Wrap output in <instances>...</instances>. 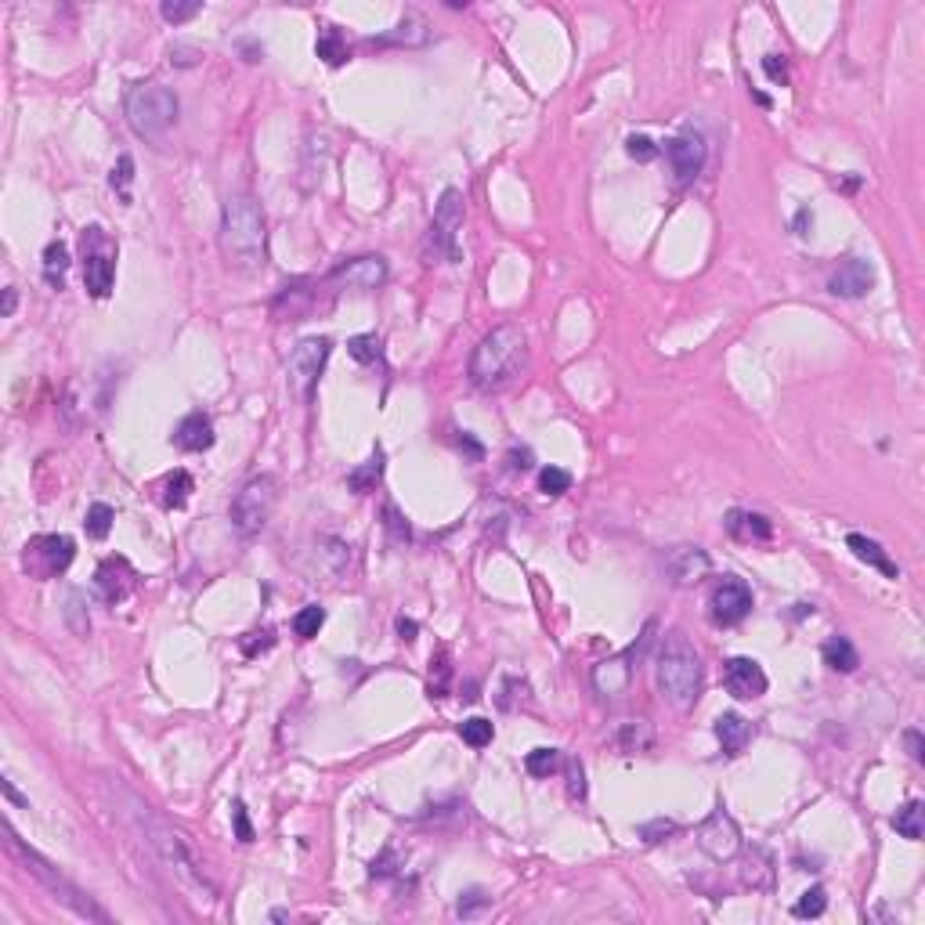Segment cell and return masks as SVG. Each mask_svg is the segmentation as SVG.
<instances>
[{
    "label": "cell",
    "mask_w": 925,
    "mask_h": 925,
    "mask_svg": "<svg viewBox=\"0 0 925 925\" xmlns=\"http://www.w3.org/2000/svg\"><path fill=\"white\" fill-rule=\"evenodd\" d=\"M109 799H113V810L120 813V820L134 831L138 843L149 850V857H152L184 893H189L192 900H207V904L217 896L214 882L203 875V864L196 861V853L189 850V843H184L163 817H156L152 806H145V802H141L131 788H123L120 781L109 785Z\"/></svg>",
    "instance_id": "obj_1"
},
{
    "label": "cell",
    "mask_w": 925,
    "mask_h": 925,
    "mask_svg": "<svg viewBox=\"0 0 925 925\" xmlns=\"http://www.w3.org/2000/svg\"><path fill=\"white\" fill-rule=\"evenodd\" d=\"M221 253L239 271H257L267 260V225L253 196H228L221 210Z\"/></svg>",
    "instance_id": "obj_2"
},
{
    "label": "cell",
    "mask_w": 925,
    "mask_h": 925,
    "mask_svg": "<svg viewBox=\"0 0 925 925\" xmlns=\"http://www.w3.org/2000/svg\"><path fill=\"white\" fill-rule=\"evenodd\" d=\"M528 336L521 326H496L471 354V384L478 391H499L506 387L524 365Z\"/></svg>",
    "instance_id": "obj_3"
},
{
    "label": "cell",
    "mask_w": 925,
    "mask_h": 925,
    "mask_svg": "<svg viewBox=\"0 0 925 925\" xmlns=\"http://www.w3.org/2000/svg\"><path fill=\"white\" fill-rule=\"evenodd\" d=\"M701 658L694 651V643L673 629L666 640H662V651H658V691L662 698L680 709V712H691L698 694H701Z\"/></svg>",
    "instance_id": "obj_4"
},
{
    "label": "cell",
    "mask_w": 925,
    "mask_h": 925,
    "mask_svg": "<svg viewBox=\"0 0 925 925\" xmlns=\"http://www.w3.org/2000/svg\"><path fill=\"white\" fill-rule=\"evenodd\" d=\"M4 836H8V853H12V857H15V861H19V864H22V868H26V871H30V875H33V878H37V882H40V886L58 900V904H62V907H69L72 914H80V918H87V921H102V925H109V914H106L95 900H90V896H87L72 878H65V875H62L47 857H40L33 846H26V843L19 839V831H15V827H4Z\"/></svg>",
    "instance_id": "obj_5"
},
{
    "label": "cell",
    "mask_w": 925,
    "mask_h": 925,
    "mask_svg": "<svg viewBox=\"0 0 925 925\" xmlns=\"http://www.w3.org/2000/svg\"><path fill=\"white\" fill-rule=\"evenodd\" d=\"M123 113H127V123L138 138L145 141H159L174 123H177V95L163 83H134L123 98Z\"/></svg>",
    "instance_id": "obj_6"
},
{
    "label": "cell",
    "mask_w": 925,
    "mask_h": 925,
    "mask_svg": "<svg viewBox=\"0 0 925 925\" xmlns=\"http://www.w3.org/2000/svg\"><path fill=\"white\" fill-rule=\"evenodd\" d=\"M80 264H83V286L95 301H106L116 283V242L102 225H90L80 232Z\"/></svg>",
    "instance_id": "obj_7"
},
{
    "label": "cell",
    "mask_w": 925,
    "mask_h": 925,
    "mask_svg": "<svg viewBox=\"0 0 925 925\" xmlns=\"http://www.w3.org/2000/svg\"><path fill=\"white\" fill-rule=\"evenodd\" d=\"M459 232H462V192L459 189H445L437 207H434L427 239H423V257L430 264L434 260L455 264L459 260Z\"/></svg>",
    "instance_id": "obj_8"
},
{
    "label": "cell",
    "mask_w": 925,
    "mask_h": 925,
    "mask_svg": "<svg viewBox=\"0 0 925 925\" xmlns=\"http://www.w3.org/2000/svg\"><path fill=\"white\" fill-rule=\"evenodd\" d=\"M275 503H279V481L271 474H257L250 478L239 496L232 499V524L239 535H257L264 531V524L275 513Z\"/></svg>",
    "instance_id": "obj_9"
},
{
    "label": "cell",
    "mask_w": 925,
    "mask_h": 925,
    "mask_svg": "<svg viewBox=\"0 0 925 925\" xmlns=\"http://www.w3.org/2000/svg\"><path fill=\"white\" fill-rule=\"evenodd\" d=\"M76 557V542L69 535H33L22 549V568L30 579L47 582L58 579Z\"/></svg>",
    "instance_id": "obj_10"
},
{
    "label": "cell",
    "mask_w": 925,
    "mask_h": 925,
    "mask_svg": "<svg viewBox=\"0 0 925 925\" xmlns=\"http://www.w3.org/2000/svg\"><path fill=\"white\" fill-rule=\"evenodd\" d=\"M387 260L380 253H365V257H354V260H344L340 267H333L322 286L329 293H344V290H354V293H373L387 283Z\"/></svg>",
    "instance_id": "obj_11"
},
{
    "label": "cell",
    "mask_w": 925,
    "mask_h": 925,
    "mask_svg": "<svg viewBox=\"0 0 925 925\" xmlns=\"http://www.w3.org/2000/svg\"><path fill=\"white\" fill-rule=\"evenodd\" d=\"M655 622H647L643 625V632H640V640L632 643V647H625L622 655H615V658H607V662H600L597 669H593V687L604 694V698H618L625 687H629V680H632V666L643 658V651L651 647V636H655Z\"/></svg>",
    "instance_id": "obj_12"
},
{
    "label": "cell",
    "mask_w": 925,
    "mask_h": 925,
    "mask_svg": "<svg viewBox=\"0 0 925 925\" xmlns=\"http://www.w3.org/2000/svg\"><path fill=\"white\" fill-rule=\"evenodd\" d=\"M694 839H698L701 853L712 857L716 864H730L737 853H742V827H737V820H734L723 806L712 810V813L698 824Z\"/></svg>",
    "instance_id": "obj_13"
},
{
    "label": "cell",
    "mask_w": 925,
    "mask_h": 925,
    "mask_svg": "<svg viewBox=\"0 0 925 925\" xmlns=\"http://www.w3.org/2000/svg\"><path fill=\"white\" fill-rule=\"evenodd\" d=\"M329 351H333L329 336H308V340H301L293 347V354H290V380H293V387L304 398H311V391H315V384L322 377V369L329 361Z\"/></svg>",
    "instance_id": "obj_14"
},
{
    "label": "cell",
    "mask_w": 925,
    "mask_h": 925,
    "mask_svg": "<svg viewBox=\"0 0 925 925\" xmlns=\"http://www.w3.org/2000/svg\"><path fill=\"white\" fill-rule=\"evenodd\" d=\"M712 622L716 625H737L749 611H752V590L742 582V579H723L716 590H712Z\"/></svg>",
    "instance_id": "obj_15"
},
{
    "label": "cell",
    "mask_w": 925,
    "mask_h": 925,
    "mask_svg": "<svg viewBox=\"0 0 925 925\" xmlns=\"http://www.w3.org/2000/svg\"><path fill=\"white\" fill-rule=\"evenodd\" d=\"M723 683L734 698H742V701L763 698L767 687H770V680H767V673L756 658H726L723 662Z\"/></svg>",
    "instance_id": "obj_16"
},
{
    "label": "cell",
    "mask_w": 925,
    "mask_h": 925,
    "mask_svg": "<svg viewBox=\"0 0 925 925\" xmlns=\"http://www.w3.org/2000/svg\"><path fill=\"white\" fill-rule=\"evenodd\" d=\"M666 152H669V163H673V170H676L680 181H694V177L701 174V166H705V156H709L705 138H701V131H694V127L680 131V134L666 145Z\"/></svg>",
    "instance_id": "obj_17"
},
{
    "label": "cell",
    "mask_w": 925,
    "mask_h": 925,
    "mask_svg": "<svg viewBox=\"0 0 925 925\" xmlns=\"http://www.w3.org/2000/svg\"><path fill=\"white\" fill-rule=\"evenodd\" d=\"M871 286H875V267L861 257H850L846 264H839V271L827 279V293L843 297V301H857V297L871 293Z\"/></svg>",
    "instance_id": "obj_18"
},
{
    "label": "cell",
    "mask_w": 925,
    "mask_h": 925,
    "mask_svg": "<svg viewBox=\"0 0 925 925\" xmlns=\"http://www.w3.org/2000/svg\"><path fill=\"white\" fill-rule=\"evenodd\" d=\"M134 568H131V561H123V557H109V561H102L98 564V572H95V590H98V597L106 600V604H120V600H127L131 597V590H134Z\"/></svg>",
    "instance_id": "obj_19"
},
{
    "label": "cell",
    "mask_w": 925,
    "mask_h": 925,
    "mask_svg": "<svg viewBox=\"0 0 925 925\" xmlns=\"http://www.w3.org/2000/svg\"><path fill=\"white\" fill-rule=\"evenodd\" d=\"M709 568H712L709 553L698 549V546H676L669 557H666V575H669L676 586H694V582H701V579L709 575Z\"/></svg>",
    "instance_id": "obj_20"
},
{
    "label": "cell",
    "mask_w": 925,
    "mask_h": 925,
    "mask_svg": "<svg viewBox=\"0 0 925 925\" xmlns=\"http://www.w3.org/2000/svg\"><path fill=\"white\" fill-rule=\"evenodd\" d=\"M217 437H214V423H210V416H203V412H189L177 427H174V445L181 448V452H207L210 445H214Z\"/></svg>",
    "instance_id": "obj_21"
},
{
    "label": "cell",
    "mask_w": 925,
    "mask_h": 925,
    "mask_svg": "<svg viewBox=\"0 0 925 925\" xmlns=\"http://www.w3.org/2000/svg\"><path fill=\"white\" fill-rule=\"evenodd\" d=\"M304 286H308V279H297V283H286V286L279 290V297H275V304H271L275 318L301 322V318L315 308V290H304Z\"/></svg>",
    "instance_id": "obj_22"
},
{
    "label": "cell",
    "mask_w": 925,
    "mask_h": 925,
    "mask_svg": "<svg viewBox=\"0 0 925 925\" xmlns=\"http://www.w3.org/2000/svg\"><path fill=\"white\" fill-rule=\"evenodd\" d=\"M716 737H719V745H723V756H742L745 752V745L752 742V723L745 719V716H737V712H723V716H716Z\"/></svg>",
    "instance_id": "obj_23"
},
{
    "label": "cell",
    "mask_w": 925,
    "mask_h": 925,
    "mask_svg": "<svg viewBox=\"0 0 925 925\" xmlns=\"http://www.w3.org/2000/svg\"><path fill=\"white\" fill-rule=\"evenodd\" d=\"M726 531L737 542H767L774 535V524L763 513H752V510H730L726 513Z\"/></svg>",
    "instance_id": "obj_24"
},
{
    "label": "cell",
    "mask_w": 925,
    "mask_h": 925,
    "mask_svg": "<svg viewBox=\"0 0 925 925\" xmlns=\"http://www.w3.org/2000/svg\"><path fill=\"white\" fill-rule=\"evenodd\" d=\"M846 546L853 549V557H857V561H864L868 568L882 572L886 579H900V568L889 561V553H886L875 539H868V535H861V531H850V535H846Z\"/></svg>",
    "instance_id": "obj_25"
},
{
    "label": "cell",
    "mask_w": 925,
    "mask_h": 925,
    "mask_svg": "<svg viewBox=\"0 0 925 925\" xmlns=\"http://www.w3.org/2000/svg\"><path fill=\"white\" fill-rule=\"evenodd\" d=\"M742 878H745V886L770 893V889H774V861H770V853H767V850H760V846H752V850L745 853Z\"/></svg>",
    "instance_id": "obj_26"
},
{
    "label": "cell",
    "mask_w": 925,
    "mask_h": 925,
    "mask_svg": "<svg viewBox=\"0 0 925 925\" xmlns=\"http://www.w3.org/2000/svg\"><path fill=\"white\" fill-rule=\"evenodd\" d=\"M820 655H824V666H831L836 673H857V666H861L857 647H853L846 636H831V640H824Z\"/></svg>",
    "instance_id": "obj_27"
},
{
    "label": "cell",
    "mask_w": 925,
    "mask_h": 925,
    "mask_svg": "<svg viewBox=\"0 0 925 925\" xmlns=\"http://www.w3.org/2000/svg\"><path fill=\"white\" fill-rule=\"evenodd\" d=\"M893 827H896V836H904L907 843H918L921 831H925V806H921L918 799H911L907 806H900V810L893 813Z\"/></svg>",
    "instance_id": "obj_28"
},
{
    "label": "cell",
    "mask_w": 925,
    "mask_h": 925,
    "mask_svg": "<svg viewBox=\"0 0 925 925\" xmlns=\"http://www.w3.org/2000/svg\"><path fill=\"white\" fill-rule=\"evenodd\" d=\"M65 271H69V246L62 239H55V242L44 246V279H47V286L62 290L65 286Z\"/></svg>",
    "instance_id": "obj_29"
},
{
    "label": "cell",
    "mask_w": 925,
    "mask_h": 925,
    "mask_svg": "<svg viewBox=\"0 0 925 925\" xmlns=\"http://www.w3.org/2000/svg\"><path fill=\"white\" fill-rule=\"evenodd\" d=\"M380 478H384V452L377 448L373 459H369L365 467H358V471L347 474V488L358 492V496H365V492H373V488L380 485Z\"/></svg>",
    "instance_id": "obj_30"
},
{
    "label": "cell",
    "mask_w": 925,
    "mask_h": 925,
    "mask_svg": "<svg viewBox=\"0 0 925 925\" xmlns=\"http://www.w3.org/2000/svg\"><path fill=\"white\" fill-rule=\"evenodd\" d=\"M192 492H196L192 474H189V471H174V474H166V481H163V506H166V510H181L184 503H189Z\"/></svg>",
    "instance_id": "obj_31"
},
{
    "label": "cell",
    "mask_w": 925,
    "mask_h": 925,
    "mask_svg": "<svg viewBox=\"0 0 925 925\" xmlns=\"http://www.w3.org/2000/svg\"><path fill=\"white\" fill-rule=\"evenodd\" d=\"M315 55H318L326 65H344V62L351 58V51H347V44H344L340 30H333V26H326V30L318 33V40H315Z\"/></svg>",
    "instance_id": "obj_32"
},
{
    "label": "cell",
    "mask_w": 925,
    "mask_h": 925,
    "mask_svg": "<svg viewBox=\"0 0 925 925\" xmlns=\"http://www.w3.org/2000/svg\"><path fill=\"white\" fill-rule=\"evenodd\" d=\"M459 737H462V742H467L471 749H485V745H492L496 726H492V719H485V716H471V719L459 723Z\"/></svg>",
    "instance_id": "obj_33"
},
{
    "label": "cell",
    "mask_w": 925,
    "mask_h": 925,
    "mask_svg": "<svg viewBox=\"0 0 925 925\" xmlns=\"http://www.w3.org/2000/svg\"><path fill=\"white\" fill-rule=\"evenodd\" d=\"M347 354L361 365H377L384 361V347H380V336L377 333H361V336H351L347 340Z\"/></svg>",
    "instance_id": "obj_34"
},
{
    "label": "cell",
    "mask_w": 925,
    "mask_h": 925,
    "mask_svg": "<svg viewBox=\"0 0 925 925\" xmlns=\"http://www.w3.org/2000/svg\"><path fill=\"white\" fill-rule=\"evenodd\" d=\"M113 521H116V510H113L109 503H90L83 528H87L90 539H106V535L113 531Z\"/></svg>",
    "instance_id": "obj_35"
},
{
    "label": "cell",
    "mask_w": 925,
    "mask_h": 925,
    "mask_svg": "<svg viewBox=\"0 0 925 925\" xmlns=\"http://www.w3.org/2000/svg\"><path fill=\"white\" fill-rule=\"evenodd\" d=\"M557 767H561V752L557 749H531L524 756V770L531 777H549V774H557Z\"/></svg>",
    "instance_id": "obj_36"
},
{
    "label": "cell",
    "mask_w": 925,
    "mask_h": 925,
    "mask_svg": "<svg viewBox=\"0 0 925 925\" xmlns=\"http://www.w3.org/2000/svg\"><path fill=\"white\" fill-rule=\"evenodd\" d=\"M326 625V611L318 607V604H308V607H301L297 615H293V632L301 636V640H311V636H318V629Z\"/></svg>",
    "instance_id": "obj_37"
},
{
    "label": "cell",
    "mask_w": 925,
    "mask_h": 925,
    "mask_svg": "<svg viewBox=\"0 0 925 925\" xmlns=\"http://www.w3.org/2000/svg\"><path fill=\"white\" fill-rule=\"evenodd\" d=\"M131 181H134V159L123 152V156L116 159L113 174H109V184L120 192V199H123V203H131Z\"/></svg>",
    "instance_id": "obj_38"
},
{
    "label": "cell",
    "mask_w": 925,
    "mask_h": 925,
    "mask_svg": "<svg viewBox=\"0 0 925 925\" xmlns=\"http://www.w3.org/2000/svg\"><path fill=\"white\" fill-rule=\"evenodd\" d=\"M824 907H827V893H824L820 886H813V889H806V893L799 896V904L792 907V914H795V918H817V914H824Z\"/></svg>",
    "instance_id": "obj_39"
},
{
    "label": "cell",
    "mask_w": 925,
    "mask_h": 925,
    "mask_svg": "<svg viewBox=\"0 0 925 925\" xmlns=\"http://www.w3.org/2000/svg\"><path fill=\"white\" fill-rule=\"evenodd\" d=\"M159 12H163V19H166V22H174V26H177V22L196 19V15L203 12V4H199V0H166V4H163Z\"/></svg>",
    "instance_id": "obj_40"
},
{
    "label": "cell",
    "mask_w": 925,
    "mask_h": 925,
    "mask_svg": "<svg viewBox=\"0 0 925 925\" xmlns=\"http://www.w3.org/2000/svg\"><path fill=\"white\" fill-rule=\"evenodd\" d=\"M539 488H542L546 496H564V492L572 488V474L561 471V467H546V471L539 474Z\"/></svg>",
    "instance_id": "obj_41"
},
{
    "label": "cell",
    "mask_w": 925,
    "mask_h": 925,
    "mask_svg": "<svg viewBox=\"0 0 925 925\" xmlns=\"http://www.w3.org/2000/svg\"><path fill=\"white\" fill-rule=\"evenodd\" d=\"M618 745H622L625 752L647 749V745H651V730H647L643 723H625V726H622V734H618Z\"/></svg>",
    "instance_id": "obj_42"
},
{
    "label": "cell",
    "mask_w": 925,
    "mask_h": 925,
    "mask_svg": "<svg viewBox=\"0 0 925 925\" xmlns=\"http://www.w3.org/2000/svg\"><path fill=\"white\" fill-rule=\"evenodd\" d=\"M625 152H629L636 163H651V159L658 156V145L647 138V134H629V138H625Z\"/></svg>",
    "instance_id": "obj_43"
},
{
    "label": "cell",
    "mask_w": 925,
    "mask_h": 925,
    "mask_svg": "<svg viewBox=\"0 0 925 925\" xmlns=\"http://www.w3.org/2000/svg\"><path fill=\"white\" fill-rule=\"evenodd\" d=\"M488 900H492V896H488L485 889H467V893L459 896V904H455V914H459V918H471V914H478L481 907H488Z\"/></svg>",
    "instance_id": "obj_44"
},
{
    "label": "cell",
    "mask_w": 925,
    "mask_h": 925,
    "mask_svg": "<svg viewBox=\"0 0 925 925\" xmlns=\"http://www.w3.org/2000/svg\"><path fill=\"white\" fill-rule=\"evenodd\" d=\"M80 607H83V597H80V593H69L65 618H69V625H72V632H76V636H87V629H90V618H87Z\"/></svg>",
    "instance_id": "obj_45"
},
{
    "label": "cell",
    "mask_w": 925,
    "mask_h": 925,
    "mask_svg": "<svg viewBox=\"0 0 925 925\" xmlns=\"http://www.w3.org/2000/svg\"><path fill=\"white\" fill-rule=\"evenodd\" d=\"M384 524L395 542H409V521L398 513V506H384Z\"/></svg>",
    "instance_id": "obj_46"
},
{
    "label": "cell",
    "mask_w": 925,
    "mask_h": 925,
    "mask_svg": "<svg viewBox=\"0 0 925 925\" xmlns=\"http://www.w3.org/2000/svg\"><path fill=\"white\" fill-rule=\"evenodd\" d=\"M676 831V820H666V817H658V820H647L643 827H640V836L647 839V843H662L666 836H673Z\"/></svg>",
    "instance_id": "obj_47"
},
{
    "label": "cell",
    "mask_w": 925,
    "mask_h": 925,
    "mask_svg": "<svg viewBox=\"0 0 925 925\" xmlns=\"http://www.w3.org/2000/svg\"><path fill=\"white\" fill-rule=\"evenodd\" d=\"M253 640H242V655L246 658H257L260 651H267V647L275 643V629H260V632H250Z\"/></svg>",
    "instance_id": "obj_48"
},
{
    "label": "cell",
    "mask_w": 925,
    "mask_h": 925,
    "mask_svg": "<svg viewBox=\"0 0 925 925\" xmlns=\"http://www.w3.org/2000/svg\"><path fill=\"white\" fill-rule=\"evenodd\" d=\"M232 820H235V839H239V843H253V824H250L246 806H242L239 799L232 802Z\"/></svg>",
    "instance_id": "obj_49"
},
{
    "label": "cell",
    "mask_w": 925,
    "mask_h": 925,
    "mask_svg": "<svg viewBox=\"0 0 925 925\" xmlns=\"http://www.w3.org/2000/svg\"><path fill=\"white\" fill-rule=\"evenodd\" d=\"M170 62L181 65V69H189V65H199V62H203V51H199V47H189V44H174V47H170Z\"/></svg>",
    "instance_id": "obj_50"
},
{
    "label": "cell",
    "mask_w": 925,
    "mask_h": 925,
    "mask_svg": "<svg viewBox=\"0 0 925 925\" xmlns=\"http://www.w3.org/2000/svg\"><path fill=\"white\" fill-rule=\"evenodd\" d=\"M395 864H398V853H395V850H384L373 864H369V875H373V878H387V875H395V871H398Z\"/></svg>",
    "instance_id": "obj_51"
},
{
    "label": "cell",
    "mask_w": 925,
    "mask_h": 925,
    "mask_svg": "<svg viewBox=\"0 0 925 925\" xmlns=\"http://www.w3.org/2000/svg\"><path fill=\"white\" fill-rule=\"evenodd\" d=\"M763 72H767L774 83H788V62H785V55H767V58H763Z\"/></svg>",
    "instance_id": "obj_52"
},
{
    "label": "cell",
    "mask_w": 925,
    "mask_h": 925,
    "mask_svg": "<svg viewBox=\"0 0 925 925\" xmlns=\"http://www.w3.org/2000/svg\"><path fill=\"white\" fill-rule=\"evenodd\" d=\"M568 795H572V799H586V774H582V763H572V767H568Z\"/></svg>",
    "instance_id": "obj_53"
},
{
    "label": "cell",
    "mask_w": 925,
    "mask_h": 925,
    "mask_svg": "<svg viewBox=\"0 0 925 925\" xmlns=\"http://www.w3.org/2000/svg\"><path fill=\"white\" fill-rule=\"evenodd\" d=\"M531 448H510V471H531Z\"/></svg>",
    "instance_id": "obj_54"
},
{
    "label": "cell",
    "mask_w": 925,
    "mask_h": 925,
    "mask_svg": "<svg viewBox=\"0 0 925 925\" xmlns=\"http://www.w3.org/2000/svg\"><path fill=\"white\" fill-rule=\"evenodd\" d=\"M904 742H907L911 760H914V763H921V749H925V745H921V734H918V730H907V734H904Z\"/></svg>",
    "instance_id": "obj_55"
},
{
    "label": "cell",
    "mask_w": 925,
    "mask_h": 925,
    "mask_svg": "<svg viewBox=\"0 0 925 925\" xmlns=\"http://www.w3.org/2000/svg\"><path fill=\"white\" fill-rule=\"evenodd\" d=\"M459 448H467V455H471V459H481V455H485V448H481L467 430H459Z\"/></svg>",
    "instance_id": "obj_56"
},
{
    "label": "cell",
    "mask_w": 925,
    "mask_h": 925,
    "mask_svg": "<svg viewBox=\"0 0 925 925\" xmlns=\"http://www.w3.org/2000/svg\"><path fill=\"white\" fill-rule=\"evenodd\" d=\"M0 785H4V795H8V799H12V802H15V806H22V810H30V799H26V795H22V792H19V788H15V781H12V777H4V781H0Z\"/></svg>",
    "instance_id": "obj_57"
},
{
    "label": "cell",
    "mask_w": 925,
    "mask_h": 925,
    "mask_svg": "<svg viewBox=\"0 0 925 925\" xmlns=\"http://www.w3.org/2000/svg\"><path fill=\"white\" fill-rule=\"evenodd\" d=\"M15 304H19V290H15V286H8V290H4V308H0V315L12 318V315H15Z\"/></svg>",
    "instance_id": "obj_58"
},
{
    "label": "cell",
    "mask_w": 925,
    "mask_h": 925,
    "mask_svg": "<svg viewBox=\"0 0 925 925\" xmlns=\"http://www.w3.org/2000/svg\"><path fill=\"white\" fill-rule=\"evenodd\" d=\"M810 225H813V214H810V207H802V210L795 214V225H792V228H795V235H806Z\"/></svg>",
    "instance_id": "obj_59"
},
{
    "label": "cell",
    "mask_w": 925,
    "mask_h": 925,
    "mask_svg": "<svg viewBox=\"0 0 925 925\" xmlns=\"http://www.w3.org/2000/svg\"><path fill=\"white\" fill-rule=\"evenodd\" d=\"M398 632H402V640H416V622L412 618H398Z\"/></svg>",
    "instance_id": "obj_60"
}]
</instances>
